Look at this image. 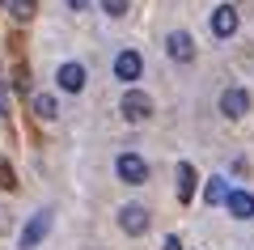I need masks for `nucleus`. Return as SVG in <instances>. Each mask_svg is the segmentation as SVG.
Returning <instances> with one entry per match:
<instances>
[{
  "label": "nucleus",
  "instance_id": "7",
  "mask_svg": "<svg viewBox=\"0 0 254 250\" xmlns=\"http://www.w3.org/2000/svg\"><path fill=\"white\" fill-rule=\"evenodd\" d=\"M140 72H144V60H140V51H119V55H115V77L123 81V85L140 81Z\"/></svg>",
  "mask_w": 254,
  "mask_h": 250
},
{
  "label": "nucleus",
  "instance_id": "13",
  "mask_svg": "<svg viewBox=\"0 0 254 250\" xmlns=\"http://www.w3.org/2000/svg\"><path fill=\"white\" fill-rule=\"evenodd\" d=\"M203 199H208V204H225V199H229L225 178H208V191H203Z\"/></svg>",
  "mask_w": 254,
  "mask_h": 250
},
{
  "label": "nucleus",
  "instance_id": "18",
  "mask_svg": "<svg viewBox=\"0 0 254 250\" xmlns=\"http://www.w3.org/2000/svg\"><path fill=\"white\" fill-rule=\"evenodd\" d=\"M0 115H9V98H4V89H0Z\"/></svg>",
  "mask_w": 254,
  "mask_h": 250
},
{
  "label": "nucleus",
  "instance_id": "6",
  "mask_svg": "<svg viewBox=\"0 0 254 250\" xmlns=\"http://www.w3.org/2000/svg\"><path fill=\"white\" fill-rule=\"evenodd\" d=\"M55 85H60L64 93H81V89H85V64H76V60L60 64V72H55Z\"/></svg>",
  "mask_w": 254,
  "mask_h": 250
},
{
  "label": "nucleus",
  "instance_id": "4",
  "mask_svg": "<svg viewBox=\"0 0 254 250\" xmlns=\"http://www.w3.org/2000/svg\"><path fill=\"white\" fill-rule=\"evenodd\" d=\"M47 229H51V212H47V208H38V212L26 221V229H21V250H34L38 242L47 238Z\"/></svg>",
  "mask_w": 254,
  "mask_h": 250
},
{
  "label": "nucleus",
  "instance_id": "3",
  "mask_svg": "<svg viewBox=\"0 0 254 250\" xmlns=\"http://www.w3.org/2000/svg\"><path fill=\"white\" fill-rule=\"evenodd\" d=\"M119 229H123L127 238H140V233L148 229V208H144V204H127V208H119Z\"/></svg>",
  "mask_w": 254,
  "mask_h": 250
},
{
  "label": "nucleus",
  "instance_id": "19",
  "mask_svg": "<svg viewBox=\"0 0 254 250\" xmlns=\"http://www.w3.org/2000/svg\"><path fill=\"white\" fill-rule=\"evenodd\" d=\"M0 4H4V0H0Z\"/></svg>",
  "mask_w": 254,
  "mask_h": 250
},
{
  "label": "nucleus",
  "instance_id": "10",
  "mask_svg": "<svg viewBox=\"0 0 254 250\" xmlns=\"http://www.w3.org/2000/svg\"><path fill=\"white\" fill-rule=\"evenodd\" d=\"M225 208H229V216H237V221H250L254 216V195L250 191H229Z\"/></svg>",
  "mask_w": 254,
  "mask_h": 250
},
{
  "label": "nucleus",
  "instance_id": "2",
  "mask_svg": "<svg viewBox=\"0 0 254 250\" xmlns=\"http://www.w3.org/2000/svg\"><path fill=\"white\" fill-rule=\"evenodd\" d=\"M119 110H123L127 123H144V119L153 115V98H148V93H140V89H127V93H123V106H119Z\"/></svg>",
  "mask_w": 254,
  "mask_h": 250
},
{
  "label": "nucleus",
  "instance_id": "15",
  "mask_svg": "<svg viewBox=\"0 0 254 250\" xmlns=\"http://www.w3.org/2000/svg\"><path fill=\"white\" fill-rule=\"evenodd\" d=\"M102 9H106L110 17H123V13H127V0H102Z\"/></svg>",
  "mask_w": 254,
  "mask_h": 250
},
{
  "label": "nucleus",
  "instance_id": "9",
  "mask_svg": "<svg viewBox=\"0 0 254 250\" xmlns=\"http://www.w3.org/2000/svg\"><path fill=\"white\" fill-rule=\"evenodd\" d=\"M212 34L216 38H233L237 34V9L233 4H220V9L212 13Z\"/></svg>",
  "mask_w": 254,
  "mask_h": 250
},
{
  "label": "nucleus",
  "instance_id": "1",
  "mask_svg": "<svg viewBox=\"0 0 254 250\" xmlns=\"http://www.w3.org/2000/svg\"><path fill=\"white\" fill-rule=\"evenodd\" d=\"M115 170H119V178H123L127 187H144V182H148V166H144L140 153H119Z\"/></svg>",
  "mask_w": 254,
  "mask_h": 250
},
{
  "label": "nucleus",
  "instance_id": "12",
  "mask_svg": "<svg viewBox=\"0 0 254 250\" xmlns=\"http://www.w3.org/2000/svg\"><path fill=\"white\" fill-rule=\"evenodd\" d=\"M34 115L38 119H55V115H60V106H55L51 93H34Z\"/></svg>",
  "mask_w": 254,
  "mask_h": 250
},
{
  "label": "nucleus",
  "instance_id": "16",
  "mask_svg": "<svg viewBox=\"0 0 254 250\" xmlns=\"http://www.w3.org/2000/svg\"><path fill=\"white\" fill-rule=\"evenodd\" d=\"M0 187H17V178H13V170H9V161H0Z\"/></svg>",
  "mask_w": 254,
  "mask_h": 250
},
{
  "label": "nucleus",
  "instance_id": "8",
  "mask_svg": "<svg viewBox=\"0 0 254 250\" xmlns=\"http://www.w3.org/2000/svg\"><path fill=\"white\" fill-rule=\"evenodd\" d=\"M165 51H170L174 64H190V60H195V38L182 34V30H174V34L165 38Z\"/></svg>",
  "mask_w": 254,
  "mask_h": 250
},
{
  "label": "nucleus",
  "instance_id": "14",
  "mask_svg": "<svg viewBox=\"0 0 254 250\" xmlns=\"http://www.w3.org/2000/svg\"><path fill=\"white\" fill-rule=\"evenodd\" d=\"M4 4H9L13 17H30V13H34V0H4Z\"/></svg>",
  "mask_w": 254,
  "mask_h": 250
},
{
  "label": "nucleus",
  "instance_id": "11",
  "mask_svg": "<svg viewBox=\"0 0 254 250\" xmlns=\"http://www.w3.org/2000/svg\"><path fill=\"white\" fill-rule=\"evenodd\" d=\"M190 195H195V166L182 161V166H178V199H182V204H190Z\"/></svg>",
  "mask_w": 254,
  "mask_h": 250
},
{
  "label": "nucleus",
  "instance_id": "17",
  "mask_svg": "<svg viewBox=\"0 0 254 250\" xmlns=\"http://www.w3.org/2000/svg\"><path fill=\"white\" fill-rule=\"evenodd\" d=\"M68 9H76V13H81V9H89V0H68Z\"/></svg>",
  "mask_w": 254,
  "mask_h": 250
},
{
  "label": "nucleus",
  "instance_id": "5",
  "mask_svg": "<svg viewBox=\"0 0 254 250\" xmlns=\"http://www.w3.org/2000/svg\"><path fill=\"white\" fill-rule=\"evenodd\" d=\"M246 110H250V93H246L242 85H229V89L220 93V115L225 119H242Z\"/></svg>",
  "mask_w": 254,
  "mask_h": 250
}]
</instances>
